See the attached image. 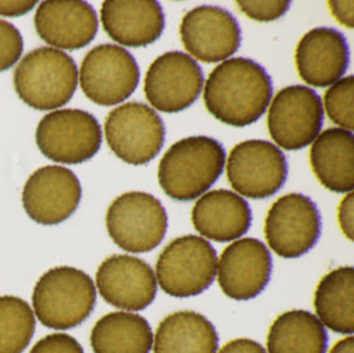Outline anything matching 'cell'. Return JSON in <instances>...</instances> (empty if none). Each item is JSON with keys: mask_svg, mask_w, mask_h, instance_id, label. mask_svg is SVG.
I'll return each mask as SVG.
<instances>
[{"mask_svg": "<svg viewBox=\"0 0 354 353\" xmlns=\"http://www.w3.org/2000/svg\"><path fill=\"white\" fill-rule=\"evenodd\" d=\"M326 348L325 327L317 316L303 309L277 316L267 337V353H325Z\"/></svg>", "mask_w": 354, "mask_h": 353, "instance_id": "484cf974", "label": "cell"}, {"mask_svg": "<svg viewBox=\"0 0 354 353\" xmlns=\"http://www.w3.org/2000/svg\"><path fill=\"white\" fill-rule=\"evenodd\" d=\"M219 336L202 314L178 311L160 323L153 338V353H216Z\"/></svg>", "mask_w": 354, "mask_h": 353, "instance_id": "603a6c76", "label": "cell"}, {"mask_svg": "<svg viewBox=\"0 0 354 353\" xmlns=\"http://www.w3.org/2000/svg\"><path fill=\"white\" fill-rule=\"evenodd\" d=\"M105 138L113 153L129 165L154 160L165 144L160 114L141 102H127L108 114Z\"/></svg>", "mask_w": 354, "mask_h": 353, "instance_id": "9c48e42d", "label": "cell"}, {"mask_svg": "<svg viewBox=\"0 0 354 353\" xmlns=\"http://www.w3.org/2000/svg\"><path fill=\"white\" fill-rule=\"evenodd\" d=\"M288 163L284 153L263 140L234 146L227 160V179L236 194L264 199L277 193L287 181Z\"/></svg>", "mask_w": 354, "mask_h": 353, "instance_id": "8fae6325", "label": "cell"}, {"mask_svg": "<svg viewBox=\"0 0 354 353\" xmlns=\"http://www.w3.org/2000/svg\"><path fill=\"white\" fill-rule=\"evenodd\" d=\"M79 79L84 95L91 101L112 107L134 93L140 84V68L128 49L101 44L85 55Z\"/></svg>", "mask_w": 354, "mask_h": 353, "instance_id": "30bf717a", "label": "cell"}, {"mask_svg": "<svg viewBox=\"0 0 354 353\" xmlns=\"http://www.w3.org/2000/svg\"><path fill=\"white\" fill-rule=\"evenodd\" d=\"M36 328L32 307L24 299L0 296V353H23Z\"/></svg>", "mask_w": 354, "mask_h": 353, "instance_id": "4316f807", "label": "cell"}, {"mask_svg": "<svg viewBox=\"0 0 354 353\" xmlns=\"http://www.w3.org/2000/svg\"><path fill=\"white\" fill-rule=\"evenodd\" d=\"M37 1L23 0H0V17H17L27 15L32 11Z\"/></svg>", "mask_w": 354, "mask_h": 353, "instance_id": "d6a6232c", "label": "cell"}, {"mask_svg": "<svg viewBox=\"0 0 354 353\" xmlns=\"http://www.w3.org/2000/svg\"><path fill=\"white\" fill-rule=\"evenodd\" d=\"M225 150L219 141L194 136L170 146L158 166L162 190L186 202L203 195L225 170Z\"/></svg>", "mask_w": 354, "mask_h": 353, "instance_id": "7a4b0ae2", "label": "cell"}, {"mask_svg": "<svg viewBox=\"0 0 354 353\" xmlns=\"http://www.w3.org/2000/svg\"><path fill=\"white\" fill-rule=\"evenodd\" d=\"M106 228L122 250L142 254L157 248L167 231V214L151 194L130 192L117 197L106 212Z\"/></svg>", "mask_w": 354, "mask_h": 353, "instance_id": "8992f818", "label": "cell"}, {"mask_svg": "<svg viewBox=\"0 0 354 353\" xmlns=\"http://www.w3.org/2000/svg\"><path fill=\"white\" fill-rule=\"evenodd\" d=\"M186 51L203 63L225 62L242 43L238 20L216 6H199L189 11L179 27Z\"/></svg>", "mask_w": 354, "mask_h": 353, "instance_id": "9a60e30c", "label": "cell"}, {"mask_svg": "<svg viewBox=\"0 0 354 353\" xmlns=\"http://www.w3.org/2000/svg\"><path fill=\"white\" fill-rule=\"evenodd\" d=\"M37 35L56 49L75 51L89 46L98 31L95 8L81 0H48L35 14Z\"/></svg>", "mask_w": 354, "mask_h": 353, "instance_id": "ac0fdd59", "label": "cell"}, {"mask_svg": "<svg viewBox=\"0 0 354 353\" xmlns=\"http://www.w3.org/2000/svg\"><path fill=\"white\" fill-rule=\"evenodd\" d=\"M23 37L17 27L0 20V72L17 64L23 53Z\"/></svg>", "mask_w": 354, "mask_h": 353, "instance_id": "f1b7e54d", "label": "cell"}, {"mask_svg": "<svg viewBox=\"0 0 354 353\" xmlns=\"http://www.w3.org/2000/svg\"><path fill=\"white\" fill-rule=\"evenodd\" d=\"M97 289L88 273L60 266L43 273L32 292L36 319L52 329H71L86 320L96 307Z\"/></svg>", "mask_w": 354, "mask_h": 353, "instance_id": "3957f363", "label": "cell"}, {"mask_svg": "<svg viewBox=\"0 0 354 353\" xmlns=\"http://www.w3.org/2000/svg\"><path fill=\"white\" fill-rule=\"evenodd\" d=\"M354 78L346 76L329 87L324 96L325 111L341 129L353 130Z\"/></svg>", "mask_w": 354, "mask_h": 353, "instance_id": "83f0119b", "label": "cell"}, {"mask_svg": "<svg viewBox=\"0 0 354 353\" xmlns=\"http://www.w3.org/2000/svg\"><path fill=\"white\" fill-rule=\"evenodd\" d=\"M329 353H354V338L352 335L337 341Z\"/></svg>", "mask_w": 354, "mask_h": 353, "instance_id": "d590c367", "label": "cell"}, {"mask_svg": "<svg viewBox=\"0 0 354 353\" xmlns=\"http://www.w3.org/2000/svg\"><path fill=\"white\" fill-rule=\"evenodd\" d=\"M195 230L209 241H236L252 224L248 202L234 192L219 189L205 193L192 211Z\"/></svg>", "mask_w": 354, "mask_h": 353, "instance_id": "44dd1931", "label": "cell"}, {"mask_svg": "<svg viewBox=\"0 0 354 353\" xmlns=\"http://www.w3.org/2000/svg\"><path fill=\"white\" fill-rule=\"evenodd\" d=\"M351 51L342 33L328 27L313 28L299 42L295 53L299 76L315 88L333 85L349 66Z\"/></svg>", "mask_w": 354, "mask_h": 353, "instance_id": "d6986e66", "label": "cell"}, {"mask_svg": "<svg viewBox=\"0 0 354 353\" xmlns=\"http://www.w3.org/2000/svg\"><path fill=\"white\" fill-rule=\"evenodd\" d=\"M216 353H267V351L251 338H235L228 341L223 348Z\"/></svg>", "mask_w": 354, "mask_h": 353, "instance_id": "e575fe53", "label": "cell"}, {"mask_svg": "<svg viewBox=\"0 0 354 353\" xmlns=\"http://www.w3.org/2000/svg\"><path fill=\"white\" fill-rule=\"evenodd\" d=\"M329 8L333 14V17L337 19L338 21L348 27L353 28L354 27V1H329Z\"/></svg>", "mask_w": 354, "mask_h": 353, "instance_id": "836d02e7", "label": "cell"}, {"mask_svg": "<svg viewBox=\"0 0 354 353\" xmlns=\"http://www.w3.org/2000/svg\"><path fill=\"white\" fill-rule=\"evenodd\" d=\"M101 23L115 43L140 48L161 37L165 14L161 4L153 0H108L101 6Z\"/></svg>", "mask_w": 354, "mask_h": 353, "instance_id": "ffe728a7", "label": "cell"}, {"mask_svg": "<svg viewBox=\"0 0 354 353\" xmlns=\"http://www.w3.org/2000/svg\"><path fill=\"white\" fill-rule=\"evenodd\" d=\"M315 309L322 325L339 335L354 332V269L338 267L326 273L315 291Z\"/></svg>", "mask_w": 354, "mask_h": 353, "instance_id": "cb8c5ba5", "label": "cell"}, {"mask_svg": "<svg viewBox=\"0 0 354 353\" xmlns=\"http://www.w3.org/2000/svg\"><path fill=\"white\" fill-rule=\"evenodd\" d=\"M216 273L225 296L238 302L254 299L270 283L271 253L263 242L255 238L236 239L223 250Z\"/></svg>", "mask_w": 354, "mask_h": 353, "instance_id": "2e32d148", "label": "cell"}, {"mask_svg": "<svg viewBox=\"0 0 354 353\" xmlns=\"http://www.w3.org/2000/svg\"><path fill=\"white\" fill-rule=\"evenodd\" d=\"M30 353H85L80 343L71 335L56 332L40 338Z\"/></svg>", "mask_w": 354, "mask_h": 353, "instance_id": "4dcf8cb0", "label": "cell"}, {"mask_svg": "<svg viewBox=\"0 0 354 353\" xmlns=\"http://www.w3.org/2000/svg\"><path fill=\"white\" fill-rule=\"evenodd\" d=\"M322 124V97L304 85L283 88L272 100L267 121L276 145L290 152L312 144L320 134Z\"/></svg>", "mask_w": 354, "mask_h": 353, "instance_id": "7c38bea8", "label": "cell"}, {"mask_svg": "<svg viewBox=\"0 0 354 353\" xmlns=\"http://www.w3.org/2000/svg\"><path fill=\"white\" fill-rule=\"evenodd\" d=\"M79 82L75 60L50 47L33 49L17 64L14 85L17 96L36 111H55L73 97Z\"/></svg>", "mask_w": 354, "mask_h": 353, "instance_id": "277c9868", "label": "cell"}, {"mask_svg": "<svg viewBox=\"0 0 354 353\" xmlns=\"http://www.w3.org/2000/svg\"><path fill=\"white\" fill-rule=\"evenodd\" d=\"M36 144L53 162L77 165L93 159L102 144L96 117L81 109H60L44 116L36 128Z\"/></svg>", "mask_w": 354, "mask_h": 353, "instance_id": "52a82bcc", "label": "cell"}, {"mask_svg": "<svg viewBox=\"0 0 354 353\" xmlns=\"http://www.w3.org/2000/svg\"><path fill=\"white\" fill-rule=\"evenodd\" d=\"M338 224L344 235L353 241L354 238V194H346L338 206Z\"/></svg>", "mask_w": 354, "mask_h": 353, "instance_id": "1f68e13d", "label": "cell"}, {"mask_svg": "<svg viewBox=\"0 0 354 353\" xmlns=\"http://www.w3.org/2000/svg\"><path fill=\"white\" fill-rule=\"evenodd\" d=\"M153 331L145 318L133 312H111L91 332L95 353H150Z\"/></svg>", "mask_w": 354, "mask_h": 353, "instance_id": "d4e9b609", "label": "cell"}, {"mask_svg": "<svg viewBox=\"0 0 354 353\" xmlns=\"http://www.w3.org/2000/svg\"><path fill=\"white\" fill-rule=\"evenodd\" d=\"M239 10L245 17L254 19L257 21H274L287 14L290 10V1L288 0H276V1H251L239 0L236 1Z\"/></svg>", "mask_w": 354, "mask_h": 353, "instance_id": "f546056e", "label": "cell"}, {"mask_svg": "<svg viewBox=\"0 0 354 353\" xmlns=\"http://www.w3.org/2000/svg\"><path fill=\"white\" fill-rule=\"evenodd\" d=\"M96 287L106 303L137 312L154 302L157 279L145 260L131 255H112L100 264Z\"/></svg>", "mask_w": 354, "mask_h": 353, "instance_id": "e0dca14e", "label": "cell"}, {"mask_svg": "<svg viewBox=\"0 0 354 353\" xmlns=\"http://www.w3.org/2000/svg\"><path fill=\"white\" fill-rule=\"evenodd\" d=\"M203 81V71L192 56L171 51L150 64L144 89L153 108L165 113H178L198 100Z\"/></svg>", "mask_w": 354, "mask_h": 353, "instance_id": "4fadbf2b", "label": "cell"}, {"mask_svg": "<svg viewBox=\"0 0 354 353\" xmlns=\"http://www.w3.org/2000/svg\"><path fill=\"white\" fill-rule=\"evenodd\" d=\"M272 92V80L261 65L247 57H232L209 73L203 97L218 121L242 128L259 121Z\"/></svg>", "mask_w": 354, "mask_h": 353, "instance_id": "6da1fadb", "label": "cell"}, {"mask_svg": "<svg viewBox=\"0 0 354 353\" xmlns=\"http://www.w3.org/2000/svg\"><path fill=\"white\" fill-rule=\"evenodd\" d=\"M310 166L324 188L348 194L354 188V136L351 130L326 129L310 147Z\"/></svg>", "mask_w": 354, "mask_h": 353, "instance_id": "7402d4cb", "label": "cell"}, {"mask_svg": "<svg viewBox=\"0 0 354 353\" xmlns=\"http://www.w3.org/2000/svg\"><path fill=\"white\" fill-rule=\"evenodd\" d=\"M322 215L316 203L304 194L280 197L268 210L264 234L270 248L284 259L309 253L322 235Z\"/></svg>", "mask_w": 354, "mask_h": 353, "instance_id": "ba28073f", "label": "cell"}, {"mask_svg": "<svg viewBox=\"0 0 354 353\" xmlns=\"http://www.w3.org/2000/svg\"><path fill=\"white\" fill-rule=\"evenodd\" d=\"M81 193L80 181L72 170L49 165L37 169L27 179L21 202L27 215L36 224L55 226L77 210Z\"/></svg>", "mask_w": 354, "mask_h": 353, "instance_id": "5bb4252c", "label": "cell"}, {"mask_svg": "<svg viewBox=\"0 0 354 353\" xmlns=\"http://www.w3.org/2000/svg\"><path fill=\"white\" fill-rule=\"evenodd\" d=\"M218 269L215 248L205 238L185 235L170 242L156 264L162 291L174 298H190L214 283Z\"/></svg>", "mask_w": 354, "mask_h": 353, "instance_id": "5b68a950", "label": "cell"}]
</instances>
